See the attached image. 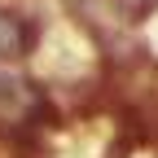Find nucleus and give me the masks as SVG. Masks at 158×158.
<instances>
[{
  "label": "nucleus",
  "instance_id": "1",
  "mask_svg": "<svg viewBox=\"0 0 158 158\" xmlns=\"http://www.w3.org/2000/svg\"><path fill=\"white\" fill-rule=\"evenodd\" d=\"M35 35L40 27L31 22L27 13H0V57H27L35 48Z\"/></svg>",
  "mask_w": 158,
  "mask_h": 158
}]
</instances>
